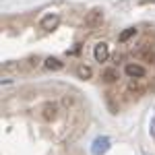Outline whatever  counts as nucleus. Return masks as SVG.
I'll return each mask as SVG.
<instances>
[{
    "label": "nucleus",
    "instance_id": "obj_1",
    "mask_svg": "<svg viewBox=\"0 0 155 155\" xmlns=\"http://www.w3.org/2000/svg\"><path fill=\"white\" fill-rule=\"evenodd\" d=\"M124 74L128 81H145L149 77V68L143 62H124Z\"/></svg>",
    "mask_w": 155,
    "mask_h": 155
},
{
    "label": "nucleus",
    "instance_id": "obj_2",
    "mask_svg": "<svg viewBox=\"0 0 155 155\" xmlns=\"http://www.w3.org/2000/svg\"><path fill=\"white\" fill-rule=\"evenodd\" d=\"M58 112H60V107L56 101H46V104H41L37 107V118L41 122H54L58 118Z\"/></svg>",
    "mask_w": 155,
    "mask_h": 155
},
{
    "label": "nucleus",
    "instance_id": "obj_3",
    "mask_svg": "<svg viewBox=\"0 0 155 155\" xmlns=\"http://www.w3.org/2000/svg\"><path fill=\"white\" fill-rule=\"evenodd\" d=\"M101 23H104V11L101 8H91L83 19V25L87 29H97V27H101Z\"/></svg>",
    "mask_w": 155,
    "mask_h": 155
},
{
    "label": "nucleus",
    "instance_id": "obj_4",
    "mask_svg": "<svg viewBox=\"0 0 155 155\" xmlns=\"http://www.w3.org/2000/svg\"><path fill=\"white\" fill-rule=\"evenodd\" d=\"M107 58H110V46H107L106 41L95 44L93 46V60L99 62V64H104V62H107Z\"/></svg>",
    "mask_w": 155,
    "mask_h": 155
},
{
    "label": "nucleus",
    "instance_id": "obj_5",
    "mask_svg": "<svg viewBox=\"0 0 155 155\" xmlns=\"http://www.w3.org/2000/svg\"><path fill=\"white\" fill-rule=\"evenodd\" d=\"M60 23V15L58 12H48L41 21H39V27L44 29V31H54Z\"/></svg>",
    "mask_w": 155,
    "mask_h": 155
},
{
    "label": "nucleus",
    "instance_id": "obj_6",
    "mask_svg": "<svg viewBox=\"0 0 155 155\" xmlns=\"http://www.w3.org/2000/svg\"><path fill=\"white\" fill-rule=\"evenodd\" d=\"M145 91H147L145 81H128V85H126V93L130 97H141Z\"/></svg>",
    "mask_w": 155,
    "mask_h": 155
},
{
    "label": "nucleus",
    "instance_id": "obj_7",
    "mask_svg": "<svg viewBox=\"0 0 155 155\" xmlns=\"http://www.w3.org/2000/svg\"><path fill=\"white\" fill-rule=\"evenodd\" d=\"M107 149H110V139L107 137H97L91 145V153L93 155H104L107 153Z\"/></svg>",
    "mask_w": 155,
    "mask_h": 155
},
{
    "label": "nucleus",
    "instance_id": "obj_8",
    "mask_svg": "<svg viewBox=\"0 0 155 155\" xmlns=\"http://www.w3.org/2000/svg\"><path fill=\"white\" fill-rule=\"evenodd\" d=\"M101 81H104L106 85H114L116 81H118V68H116V66L104 68V71H101Z\"/></svg>",
    "mask_w": 155,
    "mask_h": 155
},
{
    "label": "nucleus",
    "instance_id": "obj_9",
    "mask_svg": "<svg viewBox=\"0 0 155 155\" xmlns=\"http://www.w3.org/2000/svg\"><path fill=\"white\" fill-rule=\"evenodd\" d=\"M44 66L48 68V71H62L64 68V62L56 56H48V58L44 60Z\"/></svg>",
    "mask_w": 155,
    "mask_h": 155
},
{
    "label": "nucleus",
    "instance_id": "obj_10",
    "mask_svg": "<svg viewBox=\"0 0 155 155\" xmlns=\"http://www.w3.org/2000/svg\"><path fill=\"white\" fill-rule=\"evenodd\" d=\"M39 62H41L39 56H31V58H27V60H21V71H33V68L39 66Z\"/></svg>",
    "mask_w": 155,
    "mask_h": 155
},
{
    "label": "nucleus",
    "instance_id": "obj_11",
    "mask_svg": "<svg viewBox=\"0 0 155 155\" xmlns=\"http://www.w3.org/2000/svg\"><path fill=\"white\" fill-rule=\"evenodd\" d=\"M137 33H139V29H137V27H128V29H124V31L118 35V44H126V41L132 39Z\"/></svg>",
    "mask_w": 155,
    "mask_h": 155
},
{
    "label": "nucleus",
    "instance_id": "obj_12",
    "mask_svg": "<svg viewBox=\"0 0 155 155\" xmlns=\"http://www.w3.org/2000/svg\"><path fill=\"white\" fill-rule=\"evenodd\" d=\"M77 74H79L81 79H91V77H93V71H91V66H87V64H79V66H77Z\"/></svg>",
    "mask_w": 155,
    "mask_h": 155
},
{
    "label": "nucleus",
    "instance_id": "obj_13",
    "mask_svg": "<svg viewBox=\"0 0 155 155\" xmlns=\"http://www.w3.org/2000/svg\"><path fill=\"white\" fill-rule=\"evenodd\" d=\"M77 104H79V101H77V99H74L72 95H64V97H62V106L68 107V110H71V107H74Z\"/></svg>",
    "mask_w": 155,
    "mask_h": 155
},
{
    "label": "nucleus",
    "instance_id": "obj_14",
    "mask_svg": "<svg viewBox=\"0 0 155 155\" xmlns=\"http://www.w3.org/2000/svg\"><path fill=\"white\" fill-rule=\"evenodd\" d=\"M149 132H151V137H153V141H155V116L151 118V124H149Z\"/></svg>",
    "mask_w": 155,
    "mask_h": 155
}]
</instances>
